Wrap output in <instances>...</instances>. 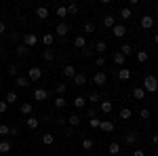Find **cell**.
I'll use <instances>...</instances> for the list:
<instances>
[{
  "instance_id": "cell-1",
  "label": "cell",
  "mask_w": 158,
  "mask_h": 156,
  "mask_svg": "<svg viewBox=\"0 0 158 156\" xmlns=\"http://www.w3.org/2000/svg\"><path fill=\"white\" fill-rule=\"evenodd\" d=\"M143 91H146V93H156L158 91V78L156 76L150 74V76L143 78Z\"/></svg>"
},
{
  "instance_id": "cell-2",
  "label": "cell",
  "mask_w": 158,
  "mask_h": 156,
  "mask_svg": "<svg viewBox=\"0 0 158 156\" xmlns=\"http://www.w3.org/2000/svg\"><path fill=\"white\" fill-rule=\"evenodd\" d=\"M40 78H42V70H40L38 65H32V68L27 70V80H30V82H38Z\"/></svg>"
},
{
  "instance_id": "cell-3",
  "label": "cell",
  "mask_w": 158,
  "mask_h": 156,
  "mask_svg": "<svg viewBox=\"0 0 158 156\" xmlns=\"http://www.w3.org/2000/svg\"><path fill=\"white\" fill-rule=\"evenodd\" d=\"M106 82H108V74H106V72H101V70H99V72L93 74V84H97V86H103Z\"/></svg>"
},
{
  "instance_id": "cell-4",
  "label": "cell",
  "mask_w": 158,
  "mask_h": 156,
  "mask_svg": "<svg viewBox=\"0 0 158 156\" xmlns=\"http://www.w3.org/2000/svg\"><path fill=\"white\" fill-rule=\"evenodd\" d=\"M139 23H141V27H143V30H152V27H154V23H156V19H154L152 15H143Z\"/></svg>"
},
{
  "instance_id": "cell-5",
  "label": "cell",
  "mask_w": 158,
  "mask_h": 156,
  "mask_svg": "<svg viewBox=\"0 0 158 156\" xmlns=\"http://www.w3.org/2000/svg\"><path fill=\"white\" fill-rule=\"evenodd\" d=\"M137 141H139V135H137L135 131H127L124 133V144L127 145H135Z\"/></svg>"
},
{
  "instance_id": "cell-6",
  "label": "cell",
  "mask_w": 158,
  "mask_h": 156,
  "mask_svg": "<svg viewBox=\"0 0 158 156\" xmlns=\"http://www.w3.org/2000/svg\"><path fill=\"white\" fill-rule=\"evenodd\" d=\"M23 44L27 48L36 47V44H38V36H36V34H23Z\"/></svg>"
},
{
  "instance_id": "cell-7",
  "label": "cell",
  "mask_w": 158,
  "mask_h": 156,
  "mask_svg": "<svg viewBox=\"0 0 158 156\" xmlns=\"http://www.w3.org/2000/svg\"><path fill=\"white\" fill-rule=\"evenodd\" d=\"M86 80H89V78H86V74H85V72H76V76L72 78V82L76 84V86H85Z\"/></svg>"
},
{
  "instance_id": "cell-8",
  "label": "cell",
  "mask_w": 158,
  "mask_h": 156,
  "mask_svg": "<svg viewBox=\"0 0 158 156\" xmlns=\"http://www.w3.org/2000/svg\"><path fill=\"white\" fill-rule=\"evenodd\" d=\"M49 99V91L47 89H36L34 91V101H47Z\"/></svg>"
},
{
  "instance_id": "cell-9",
  "label": "cell",
  "mask_w": 158,
  "mask_h": 156,
  "mask_svg": "<svg viewBox=\"0 0 158 156\" xmlns=\"http://www.w3.org/2000/svg\"><path fill=\"white\" fill-rule=\"evenodd\" d=\"M68 32H70V25L65 23V21H61L59 25H57V27H55V34H57V36H68Z\"/></svg>"
},
{
  "instance_id": "cell-10",
  "label": "cell",
  "mask_w": 158,
  "mask_h": 156,
  "mask_svg": "<svg viewBox=\"0 0 158 156\" xmlns=\"http://www.w3.org/2000/svg\"><path fill=\"white\" fill-rule=\"evenodd\" d=\"M112 34H114L116 38H124V34H127V27H124L122 23H116L114 27H112Z\"/></svg>"
},
{
  "instance_id": "cell-11",
  "label": "cell",
  "mask_w": 158,
  "mask_h": 156,
  "mask_svg": "<svg viewBox=\"0 0 158 156\" xmlns=\"http://www.w3.org/2000/svg\"><path fill=\"white\" fill-rule=\"evenodd\" d=\"M61 72H63L65 78H74V76H76V68H74L72 63H68V65H63V70H61Z\"/></svg>"
},
{
  "instance_id": "cell-12",
  "label": "cell",
  "mask_w": 158,
  "mask_h": 156,
  "mask_svg": "<svg viewBox=\"0 0 158 156\" xmlns=\"http://www.w3.org/2000/svg\"><path fill=\"white\" fill-rule=\"evenodd\" d=\"M25 124H27V129L36 131L38 127H40V118H34V116H30V118H25Z\"/></svg>"
},
{
  "instance_id": "cell-13",
  "label": "cell",
  "mask_w": 158,
  "mask_h": 156,
  "mask_svg": "<svg viewBox=\"0 0 158 156\" xmlns=\"http://www.w3.org/2000/svg\"><path fill=\"white\" fill-rule=\"evenodd\" d=\"M112 59H114V63H116V65H118V68H122V65H124V61H127V57H124V55H122L120 51H116V53H114V55H112Z\"/></svg>"
},
{
  "instance_id": "cell-14",
  "label": "cell",
  "mask_w": 158,
  "mask_h": 156,
  "mask_svg": "<svg viewBox=\"0 0 158 156\" xmlns=\"http://www.w3.org/2000/svg\"><path fill=\"white\" fill-rule=\"evenodd\" d=\"M99 110H101L103 114H110V112L114 110V103H112V101H106V99H103V101H99Z\"/></svg>"
},
{
  "instance_id": "cell-15",
  "label": "cell",
  "mask_w": 158,
  "mask_h": 156,
  "mask_svg": "<svg viewBox=\"0 0 158 156\" xmlns=\"http://www.w3.org/2000/svg\"><path fill=\"white\" fill-rule=\"evenodd\" d=\"M53 42H55V34H42V44H44V47L47 48H51L53 47Z\"/></svg>"
},
{
  "instance_id": "cell-16",
  "label": "cell",
  "mask_w": 158,
  "mask_h": 156,
  "mask_svg": "<svg viewBox=\"0 0 158 156\" xmlns=\"http://www.w3.org/2000/svg\"><path fill=\"white\" fill-rule=\"evenodd\" d=\"M99 129H101L103 133H112V131H114V122H112V120H101Z\"/></svg>"
},
{
  "instance_id": "cell-17",
  "label": "cell",
  "mask_w": 158,
  "mask_h": 156,
  "mask_svg": "<svg viewBox=\"0 0 158 156\" xmlns=\"http://www.w3.org/2000/svg\"><path fill=\"white\" fill-rule=\"evenodd\" d=\"M19 110H21V114H23V116H30V114H32V110H34V106H32L30 101H23Z\"/></svg>"
},
{
  "instance_id": "cell-18",
  "label": "cell",
  "mask_w": 158,
  "mask_h": 156,
  "mask_svg": "<svg viewBox=\"0 0 158 156\" xmlns=\"http://www.w3.org/2000/svg\"><path fill=\"white\" fill-rule=\"evenodd\" d=\"M72 103H74V108L82 110V108H85V106H86V99H85V97H82V95H78V97H74V101H72Z\"/></svg>"
},
{
  "instance_id": "cell-19",
  "label": "cell",
  "mask_w": 158,
  "mask_h": 156,
  "mask_svg": "<svg viewBox=\"0 0 158 156\" xmlns=\"http://www.w3.org/2000/svg\"><path fill=\"white\" fill-rule=\"evenodd\" d=\"M133 97L137 99V101H141V99L146 97V91H143V86H135V89H133Z\"/></svg>"
},
{
  "instance_id": "cell-20",
  "label": "cell",
  "mask_w": 158,
  "mask_h": 156,
  "mask_svg": "<svg viewBox=\"0 0 158 156\" xmlns=\"http://www.w3.org/2000/svg\"><path fill=\"white\" fill-rule=\"evenodd\" d=\"M49 15H51V13H49L47 6H38V9H36V17H38V19H47Z\"/></svg>"
},
{
  "instance_id": "cell-21",
  "label": "cell",
  "mask_w": 158,
  "mask_h": 156,
  "mask_svg": "<svg viewBox=\"0 0 158 156\" xmlns=\"http://www.w3.org/2000/svg\"><path fill=\"white\" fill-rule=\"evenodd\" d=\"M103 25L112 30V27L116 25V19H114V15H103Z\"/></svg>"
},
{
  "instance_id": "cell-22",
  "label": "cell",
  "mask_w": 158,
  "mask_h": 156,
  "mask_svg": "<svg viewBox=\"0 0 158 156\" xmlns=\"http://www.w3.org/2000/svg\"><path fill=\"white\" fill-rule=\"evenodd\" d=\"M118 78H120L122 82L129 80V78H131V70H129V68H120V70H118Z\"/></svg>"
},
{
  "instance_id": "cell-23",
  "label": "cell",
  "mask_w": 158,
  "mask_h": 156,
  "mask_svg": "<svg viewBox=\"0 0 158 156\" xmlns=\"http://www.w3.org/2000/svg\"><path fill=\"white\" fill-rule=\"evenodd\" d=\"M78 124H80V116H78V114H72V116H68V127H74V129H76Z\"/></svg>"
},
{
  "instance_id": "cell-24",
  "label": "cell",
  "mask_w": 158,
  "mask_h": 156,
  "mask_svg": "<svg viewBox=\"0 0 158 156\" xmlns=\"http://www.w3.org/2000/svg\"><path fill=\"white\" fill-rule=\"evenodd\" d=\"M15 84L21 86V89H25V86H30V80H27V76H17V78H15Z\"/></svg>"
},
{
  "instance_id": "cell-25",
  "label": "cell",
  "mask_w": 158,
  "mask_h": 156,
  "mask_svg": "<svg viewBox=\"0 0 158 156\" xmlns=\"http://www.w3.org/2000/svg\"><path fill=\"white\" fill-rule=\"evenodd\" d=\"M74 47L76 48H86V38L85 36H76L74 38Z\"/></svg>"
},
{
  "instance_id": "cell-26",
  "label": "cell",
  "mask_w": 158,
  "mask_h": 156,
  "mask_svg": "<svg viewBox=\"0 0 158 156\" xmlns=\"http://www.w3.org/2000/svg\"><path fill=\"white\" fill-rule=\"evenodd\" d=\"M53 103H55V108H57V110H63L65 106H68V99H65V97H55Z\"/></svg>"
},
{
  "instance_id": "cell-27",
  "label": "cell",
  "mask_w": 158,
  "mask_h": 156,
  "mask_svg": "<svg viewBox=\"0 0 158 156\" xmlns=\"http://www.w3.org/2000/svg\"><path fill=\"white\" fill-rule=\"evenodd\" d=\"M106 48H108V42H106V40H97V42H95V51H97L99 55H103Z\"/></svg>"
},
{
  "instance_id": "cell-28",
  "label": "cell",
  "mask_w": 158,
  "mask_h": 156,
  "mask_svg": "<svg viewBox=\"0 0 158 156\" xmlns=\"http://www.w3.org/2000/svg\"><path fill=\"white\" fill-rule=\"evenodd\" d=\"M68 91V84L65 82H57V86H55V93H57V97H63V93Z\"/></svg>"
},
{
  "instance_id": "cell-29",
  "label": "cell",
  "mask_w": 158,
  "mask_h": 156,
  "mask_svg": "<svg viewBox=\"0 0 158 156\" xmlns=\"http://www.w3.org/2000/svg\"><path fill=\"white\" fill-rule=\"evenodd\" d=\"M42 144H44V145H53V144H55V135L44 133V135H42Z\"/></svg>"
},
{
  "instance_id": "cell-30",
  "label": "cell",
  "mask_w": 158,
  "mask_h": 156,
  "mask_svg": "<svg viewBox=\"0 0 158 156\" xmlns=\"http://www.w3.org/2000/svg\"><path fill=\"white\" fill-rule=\"evenodd\" d=\"M4 101H6V103H17V101H19V99H17V93H15V91H9L6 97H4Z\"/></svg>"
},
{
  "instance_id": "cell-31",
  "label": "cell",
  "mask_w": 158,
  "mask_h": 156,
  "mask_svg": "<svg viewBox=\"0 0 158 156\" xmlns=\"http://www.w3.org/2000/svg\"><path fill=\"white\" fill-rule=\"evenodd\" d=\"M6 74H9V76H15V78H17V76H19V68H17V63H11V65L6 68Z\"/></svg>"
},
{
  "instance_id": "cell-32",
  "label": "cell",
  "mask_w": 158,
  "mask_h": 156,
  "mask_svg": "<svg viewBox=\"0 0 158 156\" xmlns=\"http://www.w3.org/2000/svg\"><path fill=\"white\" fill-rule=\"evenodd\" d=\"M93 145H95V141H93L91 137H85V139H82V150L89 152V150H93Z\"/></svg>"
},
{
  "instance_id": "cell-33",
  "label": "cell",
  "mask_w": 158,
  "mask_h": 156,
  "mask_svg": "<svg viewBox=\"0 0 158 156\" xmlns=\"http://www.w3.org/2000/svg\"><path fill=\"white\" fill-rule=\"evenodd\" d=\"M108 152H110V154H118V152H120V145H118V141H112V144L108 145Z\"/></svg>"
},
{
  "instance_id": "cell-34",
  "label": "cell",
  "mask_w": 158,
  "mask_h": 156,
  "mask_svg": "<svg viewBox=\"0 0 158 156\" xmlns=\"http://www.w3.org/2000/svg\"><path fill=\"white\" fill-rule=\"evenodd\" d=\"M118 51H120V53L124 55V57H129V55L133 53V47H131V44H122V47L118 48Z\"/></svg>"
},
{
  "instance_id": "cell-35",
  "label": "cell",
  "mask_w": 158,
  "mask_h": 156,
  "mask_svg": "<svg viewBox=\"0 0 158 156\" xmlns=\"http://www.w3.org/2000/svg\"><path fill=\"white\" fill-rule=\"evenodd\" d=\"M148 59H150V55H148L146 51H137V61L139 63H146Z\"/></svg>"
},
{
  "instance_id": "cell-36",
  "label": "cell",
  "mask_w": 158,
  "mask_h": 156,
  "mask_svg": "<svg viewBox=\"0 0 158 156\" xmlns=\"http://www.w3.org/2000/svg\"><path fill=\"white\" fill-rule=\"evenodd\" d=\"M42 59H44V61H53V59H55V53H53L51 48H47V51H42Z\"/></svg>"
},
{
  "instance_id": "cell-37",
  "label": "cell",
  "mask_w": 158,
  "mask_h": 156,
  "mask_svg": "<svg viewBox=\"0 0 158 156\" xmlns=\"http://www.w3.org/2000/svg\"><path fill=\"white\" fill-rule=\"evenodd\" d=\"M118 116H120L122 120H129V118H131V116H133V112H131V110H129V108H122V110H120V114H118Z\"/></svg>"
},
{
  "instance_id": "cell-38",
  "label": "cell",
  "mask_w": 158,
  "mask_h": 156,
  "mask_svg": "<svg viewBox=\"0 0 158 156\" xmlns=\"http://www.w3.org/2000/svg\"><path fill=\"white\" fill-rule=\"evenodd\" d=\"M11 152V144L9 141H0V154H9Z\"/></svg>"
},
{
  "instance_id": "cell-39",
  "label": "cell",
  "mask_w": 158,
  "mask_h": 156,
  "mask_svg": "<svg viewBox=\"0 0 158 156\" xmlns=\"http://www.w3.org/2000/svg\"><path fill=\"white\" fill-rule=\"evenodd\" d=\"M120 17L122 19H131V17H133V11H131L129 6H124V9L120 11Z\"/></svg>"
},
{
  "instance_id": "cell-40",
  "label": "cell",
  "mask_w": 158,
  "mask_h": 156,
  "mask_svg": "<svg viewBox=\"0 0 158 156\" xmlns=\"http://www.w3.org/2000/svg\"><path fill=\"white\" fill-rule=\"evenodd\" d=\"M82 30H85V34H93V32H95V23H93V21H86Z\"/></svg>"
},
{
  "instance_id": "cell-41",
  "label": "cell",
  "mask_w": 158,
  "mask_h": 156,
  "mask_svg": "<svg viewBox=\"0 0 158 156\" xmlns=\"http://www.w3.org/2000/svg\"><path fill=\"white\" fill-rule=\"evenodd\" d=\"M57 17H59V19H65V17H68V9H65V6H57Z\"/></svg>"
},
{
  "instance_id": "cell-42",
  "label": "cell",
  "mask_w": 158,
  "mask_h": 156,
  "mask_svg": "<svg viewBox=\"0 0 158 156\" xmlns=\"http://www.w3.org/2000/svg\"><path fill=\"white\" fill-rule=\"evenodd\" d=\"M89 101H93V103H99V101H101V95H99L97 91H93V93L89 95Z\"/></svg>"
},
{
  "instance_id": "cell-43",
  "label": "cell",
  "mask_w": 158,
  "mask_h": 156,
  "mask_svg": "<svg viewBox=\"0 0 158 156\" xmlns=\"http://www.w3.org/2000/svg\"><path fill=\"white\" fill-rule=\"evenodd\" d=\"M150 116H152V112H150V110H148V108H143V110H139V118H143V120H148V118H150Z\"/></svg>"
},
{
  "instance_id": "cell-44",
  "label": "cell",
  "mask_w": 158,
  "mask_h": 156,
  "mask_svg": "<svg viewBox=\"0 0 158 156\" xmlns=\"http://www.w3.org/2000/svg\"><path fill=\"white\" fill-rule=\"evenodd\" d=\"M65 9H68V13H70V15H76V13H78V4H76V2H72V4H68Z\"/></svg>"
},
{
  "instance_id": "cell-45",
  "label": "cell",
  "mask_w": 158,
  "mask_h": 156,
  "mask_svg": "<svg viewBox=\"0 0 158 156\" xmlns=\"http://www.w3.org/2000/svg\"><path fill=\"white\" fill-rule=\"evenodd\" d=\"M17 53H19L21 57H23V55H27V53H30V48L25 47V44H19V47H17Z\"/></svg>"
},
{
  "instance_id": "cell-46",
  "label": "cell",
  "mask_w": 158,
  "mask_h": 156,
  "mask_svg": "<svg viewBox=\"0 0 158 156\" xmlns=\"http://www.w3.org/2000/svg\"><path fill=\"white\" fill-rule=\"evenodd\" d=\"M95 65H97V68H103V65H106V57H103V55H99L97 59H95Z\"/></svg>"
},
{
  "instance_id": "cell-47",
  "label": "cell",
  "mask_w": 158,
  "mask_h": 156,
  "mask_svg": "<svg viewBox=\"0 0 158 156\" xmlns=\"http://www.w3.org/2000/svg\"><path fill=\"white\" fill-rule=\"evenodd\" d=\"M89 124H91L93 129H99V124H101V120H99V118H91V120H89Z\"/></svg>"
},
{
  "instance_id": "cell-48",
  "label": "cell",
  "mask_w": 158,
  "mask_h": 156,
  "mask_svg": "<svg viewBox=\"0 0 158 156\" xmlns=\"http://www.w3.org/2000/svg\"><path fill=\"white\" fill-rule=\"evenodd\" d=\"M74 133H76V129H74V127H68V124H65V137H72Z\"/></svg>"
},
{
  "instance_id": "cell-49",
  "label": "cell",
  "mask_w": 158,
  "mask_h": 156,
  "mask_svg": "<svg viewBox=\"0 0 158 156\" xmlns=\"http://www.w3.org/2000/svg\"><path fill=\"white\" fill-rule=\"evenodd\" d=\"M86 116H89V118H95V116H97V110H95V108H89V110H86Z\"/></svg>"
},
{
  "instance_id": "cell-50",
  "label": "cell",
  "mask_w": 158,
  "mask_h": 156,
  "mask_svg": "<svg viewBox=\"0 0 158 156\" xmlns=\"http://www.w3.org/2000/svg\"><path fill=\"white\" fill-rule=\"evenodd\" d=\"M0 135H9V124H0Z\"/></svg>"
},
{
  "instance_id": "cell-51",
  "label": "cell",
  "mask_w": 158,
  "mask_h": 156,
  "mask_svg": "<svg viewBox=\"0 0 158 156\" xmlns=\"http://www.w3.org/2000/svg\"><path fill=\"white\" fill-rule=\"evenodd\" d=\"M6 110H9V103L6 101H0V114H4Z\"/></svg>"
},
{
  "instance_id": "cell-52",
  "label": "cell",
  "mask_w": 158,
  "mask_h": 156,
  "mask_svg": "<svg viewBox=\"0 0 158 156\" xmlns=\"http://www.w3.org/2000/svg\"><path fill=\"white\" fill-rule=\"evenodd\" d=\"M9 135H19V129L17 127H9Z\"/></svg>"
},
{
  "instance_id": "cell-53",
  "label": "cell",
  "mask_w": 158,
  "mask_h": 156,
  "mask_svg": "<svg viewBox=\"0 0 158 156\" xmlns=\"http://www.w3.org/2000/svg\"><path fill=\"white\" fill-rule=\"evenodd\" d=\"M139 4V0H129V9H133V6H137Z\"/></svg>"
},
{
  "instance_id": "cell-54",
  "label": "cell",
  "mask_w": 158,
  "mask_h": 156,
  "mask_svg": "<svg viewBox=\"0 0 158 156\" xmlns=\"http://www.w3.org/2000/svg\"><path fill=\"white\" fill-rule=\"evenodd\" d=\"M133 156H146V152H143V150H135Z\"/></svg>"
},
{
  "instance_id": "cell-55",
  "label": "cell",
  "mask_w": 158,
  "mask_h": 156,
  "mask_svg": "<svg viewBox=\"0 0 158 156\" xmlns=\"http://www.w3.org/2000/svg\"><path fill=\"white\" fill-rule=\"evenodd\" d=\"M40 120H42V122H51V116H49V114H44V116H42Z\"/></svg>"
},
{
  "instance_id": "cell-56",
  "label": "cell",
  "mask_w": 158,
  "mask_h": 156,
  "mask_svg": "<svg viewBox=\"0 0 158 156\" xmlns=\"http://www.w3.org/2000/svg\"><path fill=\"white\" fill-rule=\"evenodd\" d=\"M152 144L158 145V133H156V135H152Z\"/></svg>"
},
{
  "instance_id": "cell-57",
  "label": "cell",
  "mask_w": 158,
  "mask_h": 156,
  "mask_svg": "<svg viewBox=\"0 0 158 156\" xmlns=\"http://www.w3.org/2000/svg\"><path fill=\"white\" fill-rule=\"evenodd\" d=\"M4 32H6V25H4L2 21H0V34H4Z\"/></svg>"
},
{
  "instance_id": "cell-58",
  "label": "cell",
  "mask_w": 158,
  "mask_h": 156,
  "mask_svg": "<svg viewBox=\"0 0 158 156\" xmlns=\"http://www.w3.org/2000/svg\"><path fill=\"white\" fill-rule=\"evenodd\" d=\"M152 40H154V42H156V44H158V34H156V36H154V38H152Z\"/></svg>"
},
{
  "instance_id": "cell-59",
  "label": "cell",
  "mask_w": 158,
  "mask_h": 156,
  "mask_svg": "<svg viewBox=\"0 0 158 156\" xmlns=\"http://www.w3.org/2000/svg\"><path fill=\"white\" fill-rule=\"evenodd\" d=\"M156 17H158V6H156Z\"/></svg>"
},
{
  "instance_id": "cell-60",
  "label": "cell",
  "mask_w": 158,
  "mask_h": 156,
  "mask_svg": "<svg viewBox=\"0 0 158 156\" xmlns=\"http://www.w3.org/2000/svg\"><path fill=\"white\" fill-rule=\"evenodd\" d=\"M0 84H2V78H0Z\"/></svg>"
},
{
  "instance_id": "cell-61",
  "label": "cell",
  "mask_w": 158,
  "mask_h": 156,
  "mask_svg": "<svg viewBox=\"0 0 158 156\" xmlns=\"http://www.w3.org/2000/svg\"><path fill=\"white\" fill-rule=\"evenodd\" d=\"M156 122H158V116H156Z\"/></svg>"
},
{
  "instance_id": "cell-62",
  "label": "cell",
  "mask_w": 158,
  "mask_h": 156,
  "mask_svg": "<svg viewBox=\"0 0 158 156\" xmlns=\"http://www.w3.org/2000/svg\"><path fill=\"white\" fill-rule=\"evenodd\" d=\"M89 156H93V154H89Z\"/></svg>"
},
{
  "instance_id": "cell-63",
  "label": "cell",
  "mask_w": 158,
  "mask_h": 156,
  "mask_svg": "<svg viewBox=\"0 0 158 156\" xmlns=\"http://www.w3.org/2000/svg\"><path fill=\"white\" fill-rule=\"evenodd\" d=\"M156 156H158V152H156Z\"/></svg>"
}]
</instances>
